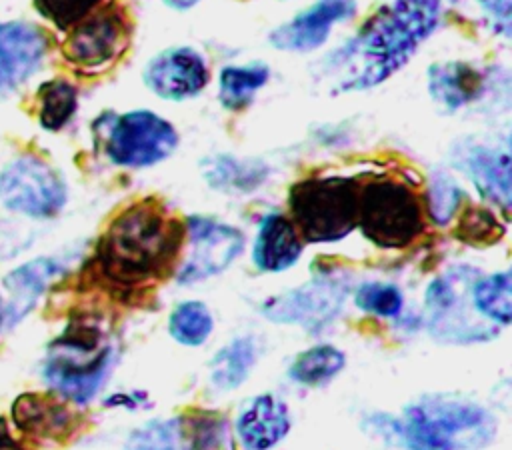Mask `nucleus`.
I'll return each mask as SVG.
<instances>
[{
    "instance_id": "f257e3e1",
    "label": "nucleus",
    "mask_w": 512,
    "mask_h": 450,
    "mask_svg": "<svg viewBox=\"0 0 512 450\" xmlns=\"http://www.w3.org/2000/svg\"><path fill=\"white\" fill-rule=\"evenodd\" d=\"M442 18V0H392L380 6L342 46L324 56L320 80L332 92L374 88L398 72Z\"/></svg>"
},
{
    "instance_id": "f03ea898",
    "label": "nucleus",
    "mask_w": 512,
    "mask_h": 450,
    "mask_svg": "<svg viewBox=\"0 0 512 450\" xmlns=\"http://www.w3.org/2000/svg\"><path fill=\"white\" fill-rule=\"evenodd\" d=\"M184 230L160 208L140 202L118 214L96 252L102 274L120 286L156 278L176 256Z\"/></svg>"
},
{
    "instance_id": "7ed1b4c3",
    "label": "nucleus",
    "mask_w": 512,
    "mask_h": 450,
    "mask_svg": "<svg viewBox=\"0 0 512 450\" xmlns=\"http://www.w3.org/2000/svg\"><path fill=\"white\" fill-rule=\"evenodd\" d=\"M496 428L484 406L452 394H430L404 408L398 438L408 450H478L492 442Z\"/></svg>"
},
{
    "instance_id": "20e7f679",
    "label": "nucleus",
    "mask_w": 512,
    "mask_h": 450,
    "mask_svg": "<svg viewBox=\"0 0 512 450\" xmlns=\"http://www.w3.org/2000/svg\"><path fill=\"white\" fill-rule=\"evenodd\" d=\"M114 348L106 334L90 322H72L48 350L46 382L66 400L90 402L112 370Z\"/></svg>"
},
{
    "instance_id": "39448f33",
    "label": "nucleus",
    "mask_w": 512,
    "mask_h": 450,
    "mask_svg": "<svg viewBox=\"0 0 512 450\" xmlns=\"http://www.w3.org/2000/svg\"><path fill=\"white\" fill-rule=\"evenodd\" d=\"M360 184L350 176H312L290 188L292 224L306 242H338L358 222Z\"/></svg>"
},
{
    "instance_id": "423d86ee",
    "label": "nucleus",
    "mask_w": 512,
    "mask_h": 450,
    "mask_svg": "<svg viewBox=\"0 0 512 450\" xmlns=\"http://www.w3.org/2000/svg\"><path fill=\"white\" fill-rule=\"evenodd\" d=\"M364 238L380 248H404L414 242L422 228L418 196L402 182L376 178L358 192V222Z\"/></svg>"
},
{
    "instance_id": "0eeeda50",
    "label": "nucleus",
    "mask_w": 512,
    "mask_h": 450,
    "mask_svg": "<svg viewBox=\"0 0 512 450\" xmlns=\"http://www.w3.org/2000/svg\"><path fill=\"white\" fill-rule=\"evenodd\" d=\"M106 156L124 168H148L166 160L178 146L176 128L152 110L104 114L94 126Z\"/></svg>"
},
{
    "instance_id": "6e6552de",
    "label": "nucleus",
    "mask_w": 512,
    "mask_h": 450,
    "mask_svg": "<svg viewBox=\"0 0 512 450\" xmlns=\"http://www.w3.org/2000/svg\"><path fill=\"white\" fill-rule=\"evenodd\" d=\"M480 272L472 268H452L434 278L426 290V318L430 332L446 342H478L498 334L470 316V286ZM476 312V310H474ZM478 314V312H476Z\"/></svg>"
},
{
    "instance_id": "1a4fd4ad",
    "label": "nucleus",
    "mask_w": 512,
    "mask_h": 450,
    "mask_svg": "<svg viewBox=\"0 0 512 450\" xmlns=\"http://www.w3.org/2000/svg\"><path fill=\"white\" fill-rule=\"evenodd\" d=\"M0 202L18 214L50 218L66 204V186L44 160L22 156L0 174Z\"/></svg>"
},
{
    "instance_id": "9d476101",
    "label": "nucleus",
    "mask_w": 512,
    "mask_h": 450,
    "mask_svg": "<svg viewBox=\"0 0 512 450\" xmlns=\"http://www.w3.org/2000/svg\"><path fill=\"white\" fill-rule=\"evenodd\" d=\"M348 284L336 276H316L310 282L268 298L262 314L270 322L296 324L308 332L324 330L342 310Z\"/></svg>"
},
{
    "instance_id": "9b49d317",
    "label": "nucleus",
    "mask_w": 512,
    "mask_h": 450,
    "mask_svg": "<svg viewBox=\"0 0 512 450\" xmlns=\"http://www.w3.org/2000/svg\"><path fill=\"white\" fill-rule=\"evenodd\" d=\"M190 252L176 272L178 284H194L224 272L244 248V236L230 224L190 216L184 224Z\"/></svg>"
},
{
    "instance_id": "f8f14e48",
    "label": "nucleus",
    "mask_w": 512,
    "mask_h": 450,
    "mask_svg": "<svg viewBox=\"0 0 512 450\" xmlns=\"http://www.w3.org/2000/svg\"><path fill=\"white\" fill-rule=\"evenodd\" d=\"M356 14V0H316L288 22L276 26L268 40L276 50L306 54L326 44L336 24Z\"/></svg>"
},
{
    "instance_id": "ddd939ff",
    "label": "nucleus",
    "mask_w": 512,
    "mask_h": 450,
    "mask_svg": "<svg viewBox=\"0 0 512 450\" xmlns=\"http://www.w3.org/2000/svg\"><path fill=\"white\" fill-rule=\"evenodd\" d=\"M208 64L190 46H172L158 52L144 68V84L162 100H186L208 84Z\"/></svg>"
},
{
    "instance_id": "4468645a",
    "label": "nucleus",
    "mask_w": 512,
    "mask_h": 450,
    "mask_svg": "<svg viewBox=\"0 0 512 450\" xmlns=\"http://www.w3.org/2000/svg\"><path fill=\"white\" fill-rule=\"evenodd\" d=\"M46 46L44 32L34 24H0V98L12 94L40 68Z\"/></svg>"
},
{
    "instance_id": "2eb2a0df",
    "label": "nucleus",
    "mask_w": 512,
    "mask_h": 450,
    "mask_svg": "<svg viewBox=\"0 0 512 450\" xmlns=\"http://www.w3.org/2000/svg\"><path fill=\"white\" fill-rule=\"evenodd\" d=\"M124 34V20L118 12L110 8L94 10L72 28L64 54L76 66L96 68L116 56Z\"/></svg>"
},
{
    "instance_id": "dca6fc26",
    "label": "nucleus",
    "mask_w": 512,
    "mask_h": 450,
    "mask_svg": "<svg viewBox=\"0 0 512 450\" xmlns=\"http://www.w3.org/2000/svg\"><path fill=\"white\" fill-rule=\"evenodd\" d=\"M290 430V410L274 394L250 398L238 412L236 432L246 450H270Z\"/></svg>"
},
{
    "instance_id": "f3484780",
    "label": "nucleus",
    "mask_w": 512,
    "mask_h": 450,
    "mask_svg": "<svg viewBox=\"0 0 512 450\" xmlns=\"http://www.w3.org/2000/svg\"><path fill=\"white\" fill-rule=\"evenodd\" d=\"M302 252V238L284 214H268L262 218L252 260L262 272H282L296 264Z\"/></svg>"
},
{
    "instance_id": "a211bd4d",
    "label": "nucleus",
    "mask_w": 512,
    "mask_h": 450,
    "mask_svg": "<svg viewBox=\"0 0 512 450\" xmlns=\"http://www.w3.org/2000/svg\"><path fill=\"white\" fill-rule=\"evenodd\" d=\"M462 170L468 172L478 192L504 212L510 210L512 200V168L510 154L500 148L476 146L466 152Z\"/></svg>"
},
{
    "instance_id": "6ab92c4d",
    "label": "nucleus",
    "mask_w": 512,
    "mask_h": 450,
    "mask_svg": "<svg viewBox=\"0 0 512 450\" xmlns=\"http://www.w3.org/2000/svg\"><path fill=\"white\" fill-rule=\"evenodd\" d=\"M484 78L480 70L472 68L466 62H440L428 68V90L450 110H456L482 92Z\"/></svg>"
},
{
    "instance_id": "aec40b11",
    "label": "nucleus",
    "mask_w": 512,
    "mask_h": 450,
    "mask_svg": "<svg viewBox=\"0 0 512 450\" xmlns=\"http://www.w3.org/2000/svg\"><path fill=\"white\" fill-rule=\"evenodd\" d=\"M12 418L20 430L52 438L68 430L72 414L62 402L30 392L14 402Z\"/></svg>"
},
{
    "instance_id": "412c9836",
    "label": "nucleus",
    "mask_w": 512,
    "mask_h": 450,
    "mask_svg": "<svg viewBox=\"0 0 512 450\" xmlns=\"http://www.w3.org/2000/svg\"><path fill=\"white\" fill-rule=\"evenodd\" d=\"M202 174L206 182L216 190L252 192L266 180L268 166L262 160L254 158H234L230 154H218L202 162Z\"/></svg>"
},
{
    "instance_id": "4be33fe9",
    "label": "nucleus",
    "mask_w": 512,
    "mask_h": 450,
    "mask_svg": "<svg viewBox=\"0 0 512 450\" xmlns=\"http://www.w3.org/2000/svg\"><path fill=\"white\" fill-rule=\"evenodd\" d=\"M474 310L494 326H508L512 320V276L508 270L488 276L478 274L470 286Z\"/></svg>"
},
{
    "instance_id": "5701e85b",
    "label": "nucleus",
    "mask_w": 512,
    "mask_h": 450,
    "mask_svg": "<svg viewBox=\"0 0 512 450\" xmlns=\"http://www.w3.org/2000/svg\"><path fill=\"white\" fill-rule=\"evenodd\" d=\"M256 360V342L250 336L234 338L210 360V380L218 390H234L248 378Z\"/></svg>"
},
{
    "instance_id": "b1692460",
    "label": "nucleus",
    "mask_w": 512,
    "mask_h": 450,
    "mask_svg": "<svg viewBox=\"0 0 512 450\" xmlns=\"http://www.w3.org/2000/svg\"><path fill=\"white\" fill-rule=\"evenodd\" d=\"M270 70L262 62L244 66H224L218 78V100L226 110L246 108L258 90L268 82Z\"/></svg>"
},
{
    "instance_id": "393cba45",
    "label": "nucleus",
    "mask_w": 512,
    "mask_h": 450,
    "mask_svg": "<svg viewBox=\"0 0 512 450\" xmlns=\"http://www.w3.org/2000/svg\"><path fill=\"white\" fill-rule=\"evenodd\" d=\"M60 272V264L52 258H36L20 268H16L12 274L4 278V284L14 294V306H16V318L26 314L36 298L44 292L48 282Z\"/></svg>"
},
{
    "instance_id": "a878e982",
    "label": "nucleus",
    "mask_w": 512,
    "mask_h": 450,
    "mask_svg": "<svg viewBox=\"0 0 512 450\" xmlns=\"http://www.w3.org/2000/svg\"><path fill=\"white\" fill-rule=\"evenodd\" d=\"M346 364L342 350L320 344L300 352L288 368V376L302 386H322L330 382Z\"/></svg>"
},
{
    "instance_id": "bb28decb",
    "label": "nucleus",
    "mask_w": 512,
    "mask_h": 450,
    "mask_svg": "<svg viewBox=\"0 0 512 450\" xmlns=\"http://www.w3.org/2000/svg\"><path fill=\"white\" fill-rule=\"evenodd\" d=\"M126 450H192L184 414L142 424L128 436Z\"/></svg>"
},
{
    "instance_id": "cd10ccee",
    "label": "nucleus",
    "mask_w": 512,
    "mask_h": 450,
    "mask_svg": "<svg viewBox=\"0 0 512 450\" xmlns=\"http://www.w3.org/2000/svg\"><path fill=\"white\" fill-rule=\"evenodd\" d=\"M170 336L184 346H200L214 330L212 312L204 302L186 300L180 302L168 318Z\"/></svg>"
},
{
    "instance_id": "c85d7f7f",
    "label": "nucleus",
    "mask_w": 512,
    "mask_h": 450,
    "mask_svg": "<svg viewBox=\"0 0 512 450\" xmlns=\"http://www.w3.org/2000/svg\"><path fill=\"white\" fill-rule=\"evenodd\" d=\"M184 420L192 450H234L230 422L220 412L190 410Z\"/></svg>"
},
{
    "instance_id": "c756f323",
    "label": "nucleus",
    "mask_w": 512,
    "mask_h": 450,
    "mask_svg": "<svg viewBox=\"0 0 512 450\" xmlns=\"http://www.w3.org/2000/svg\"><path fill=\"white\" fill-rule=\"evenodd\" d=\"M38 100V120L46 130H60L74 116L78 104L76 88L66 80L44 82L38 90Z\"/></svg>"
},
{
    "instance_id": "7c9ffc66",
    "label": "nucleus",
    "mask_w": 512,
    "mask_h": 450,
    "mask_svg": "<svg viewBox=\"0 0 512 450\" xmlns=\"http://www.w3.org/2000/svg\"><path fill=\"white\" fill-rule=\"evenodd\" d=\"M354 302L364 312H370L382 318H392L400 314L404 306V296H402V290L394 284L368 282L356 290Z\"/></svg>"
},
{
    "instance_id": "2f4dec72",
    "label": "nucleus",
    "mask_w": 512,
    "mask_h": 450,
    "mask_svg": "<svg viewBox=\"0 0 512 450\" xmlns=\"http://www.w3.org/2000/svg\"><path fill=\"white\" fill-rule=\"evenodd\" d=\"M464 194L460 186L444 172H434L430 176V186H428V212L430 218L438 224L444 226L450 222L454 212L458 210Z\"/></svg>"
},
{
    "instance_id": "473e14b6",
    "label": "nucleus",
    "mask_w": 512,
    "mask_h": 450,
    "mask_svg": "<svg viewBox=\"0 0 512 450\" xmlns=\"http://www.w3.org/2000/svg\"><path fill=\"white\" fill-rule=\"evenodd\" d=\"M504 234L496 216L486 208H468L458 224L456 236L468 244H492Z\"/></svg>"
},
{
    "instance_id": "72a5a7b5",
    "label": "nucleus",
    "mask_w": 512,
    "mask_h": 450,
    "mask_svg": "<svg viewBox=\"0 0 512 450\" xmlns=\"http://www.w3.org/2000/svg\"><path fill=\"white\" fill-rule=\"evenodd\" d=\"M34 4L44 18L66 30L92 14L100 0H34Z\"/></svg>"
},
{
    "instance_id": "f704fd0d",
    "label": "nucleus",
    "mask_w": 512,
    "mask_h": 450,
    "mask_svg": "<svg viewBox=\"0 0 512 450\" xmlns=\"http://www.w3.org/2000/svg\"><path fill=\"white\" fill-rule=\"evenodd\" d=\"M492 18H496L500 24L506 26L508 30V22H510V4L512 0H476Z\"/></svg>"
},
{
    "instance_id": "c9c22d12",
    "label": "nucleus",
    "mask_w": 512,
    "mask_h": 450,
    "mask_svg": "<svg viewBox=\"0 0 512 450\" xmlns=\"http://www.w3.org/2000/svg\"><path fill=\"white\" fill-rule=\"evenodd\" d=\"M4 222H0V258H4L6 254H16L20 246H16V234L8 232L4 226Z\"/></svg>"
},
{
    "instance_id": "e433bc0d",
    "label": "nucleus",
    "mask_w": 512,
    "mask_h": 450,
    "mask_svg": "<svg viewBox=\"0 0 512 450\" xmlns=\"http://www.w3.org/2000/svg\"><path fill=\"white\" fill-rule=\"evenodd\" d=\"M0 450H24L10 434L6 428V420L0 418Z\"/></svg>"
},
{
    "instance_id": "4c0bfd02",
    "label": "nucleus",
    "mask_w": 512,
    "mask_h": 450,
    "mask_svg": "<svg viewBox=\"0 0 512 450\" xmlns=\"http://www.w3.org/2000/svg\"><path fill=\"white\" fill-rule=\"evenodd\" d=\"M164 4H168L174 10H188L192 6H196L200 0H162Z\"/></svg>"
},
{
    "instance_id": "58836bf2",
    "label": "nucleus",
    "mask_w": 512,
    "mask_h": 450,
    "mask_svg": "<svg viewBox=\"0 0 512 450\" xmlns=\"http://www.w3.org/2000/svg\"><path fill=\"white\" fill-rule=\"evenodd\" d=\"M0 324H2V302H0Z\"/></svg>"
}]
</instances>
